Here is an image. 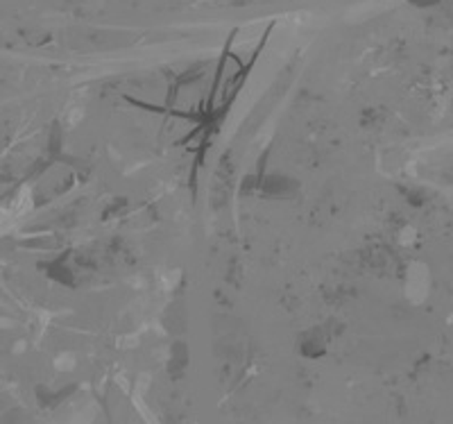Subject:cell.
I'll list each match as a JSON object with an SVG mask.
<instances>
[{"instance_id": "cell-1", "label": "cell", "mask_w": 453, "mask_h": 424, "mask_svg": "<svg viewBox=\"0 0 453 424\" xmlns=\"http://www.w3.org/2000/svg\"><path fill=\"white\" fill-rule=\"evenodd\" d=\"M408 5L418 7V10H431V7H438L442 0H406Z\"/></svg>"}]
</instances>
